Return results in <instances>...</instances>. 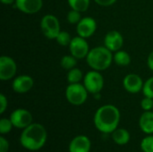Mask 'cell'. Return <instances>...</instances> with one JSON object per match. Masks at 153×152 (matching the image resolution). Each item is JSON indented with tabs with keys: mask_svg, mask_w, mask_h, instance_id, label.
Listing matches in <instances>:
<instances>
[{
	"mask_svg": "<svg viewBox=\"0 0 153 152\" xmlns=\"http://www.w3.org/2000/svg\"><path fill=\"white\" fill-rule=\"evenodd\" d=\"M93 96H94V98H95L96 99H100L101 98V95H100V93H96V94H94Z\"/></svg>",
	"mask_w": 153,
	"mask_h": 152,
	"instance_id": "33",
	"label": "cell"
},
{
	"mask_svg": "<svg viewBox=\"0 0 153 152\" xmlns=\"http://www.w3.org/2000/svg\"><path fill=\"white\" fill-rule=\"evenodd\" d=\"M67 82L69 83H80L83 80V73L81 69L74 67L68 71L67 73Z\"/></svg>",
	"mask_w": 153,
	"mask_h": 152,
	"instance_id": "19",
	"label": "cell"
},
{
	"mask_svg": "<svg viewBox=\"0 0 153 152\" xmlns=\"http://www.w3.org/2000/svg\"><path fill=\"white\" fill-rule=\"evenodd\" d=\"M83 85L89 93L94 95L100 93L104 87V78L99 71H90L83 77Z\"/></svg>",
	"mask_w": 153,
	"mask_h": 152,
	"instance_id": "6",
	"label": "cell"
},
{
	"mask_svg": "<svg viewBox=\"0 0 153 152\" xmlns=\"http://www.w3.org/2000/svg\"><path fill=\"white\" fill-rule=\"evenodd\" d=\"M48 139L45 126L39 123H32L22 130L20 136L21 145L28 151H37L44 147Z\"/></svg>",
	"mask_w": 153,
	"mask_h": 152,
	"instance_id": "2",
	"label": "cell"
},
{
	"mask_svg": "<svg viewBox=\"0 0 153 152\" xmlns=\"http://www.w3.org/2000/svg\"><path fill=\"white\" fill-rule=\"evenodd\" d=\"M142 91L144 97H149V98L153 99V76L150 77L144 82Z\"/></svg>",
	"mask_w": 153,
	"mask_h": 152,
	"instance_id": "25",
	"label": "cell"
},
{
	"mask_svg": "<svg viewBox=\"0 0 153 152\" xmlns=\"http://www.w3.org/2000/svg\"><path fill=\"white\" fill-rule=\"evenodd\" d=\"M67 2L71 9L79 11L81 13L87 11L91 4V0H67Z\"/></svg>",
	"mask_w": 153,
	"mask_h": 152,
	"instance_id": "20",
	"label": "cell"
},
{
	"mask_svg": "<svg viewBox=\"0 0 153 152\" xmlns=\"http://www.w3.org/2000/svg\"><path fill=\"white\" fill-rule=\"evenodd\" d=\"M117 0H94V2L100 6H110L114 4Z\"/></svg>",
	"mask_w": 153,
	"mask_h": 152,
	"instance_id": "30",
	"label": "cell"
},
{
	"mask_svg": "<svg viewBox=\"0 0 153 152\" xmlns=\"http://www.w3.org/2000/svg\"><path fill=\"white\" fill-rule=\"evenodd\" d=\"M97 30V22L96 20L92 17H83L82 20L76 24V32L78 36L82 37L84 39L91 38Z\"/></svg>",
	"mask_w": 153,
	"mask_h": 152,
	"instance_id": "10",
	"label": "cell"
},
{
	"mask_svg": "<svg viewBox=\"0 0 153 152\" xmlns=\"http://www.w3.org/2000/svg\"><path fill=\"white\" fill-rule=\"evenodd\" d=\"M8 150H9V142L2 135L0 137V152H8Z\"/></svg>",
	"mask_w": 153,
	"mask_h": 152,
	"instance_id": "29",
	"label": "cell"
},
{
	"mask_svg": "<svg viewBox=\"0 0 153 152\" xmlns=\"http://www.w3.org/2000/svg\"><path fill=\"white\" fill-rule=\"evenodd\" d=\"M111 137H112V140L114 141V142L120 146L127 144L131 139L130 133L125 128H117L111 133Z\"/></svg>",
	"mask_w": 153,
	"mask_h": 152,
	"instance_id": "17",
	"label": "cell"
},
{
	"mask_svg": "<svg viewBox=\"0 0 153 152\" xmlns=\"http://www.w3.org/2000/svg\"><path fill=\"white\" fill-rule=\"evenodd\" d=\"M72 37L69 34V32L65 31V30H61L59 32V34L57 35V37L56 38V42L62 46V47H69L71 41H72Z\"/></svg>",
	"mask_w": 153,
	"mask_h": 152,
	"instance_id": "22",
	"label": "cell"
},
{
	"mask_svg": "<svg viewBox=\"0 0 153 152\" xmlns=\"http://www.w3.org/2000/svg\"><path fill=\"white\" fill-rule=\"evenodd\" d=\"M8 106V101L6 97L2 93L0 94V114H4Z\"/></svg>",
	"mask_w": 153,
	"mask_h": 152,
	"instance_id": "28",
	"label": "cell"
},
{
	"mask_svg": "<svg viewBox=\"0 0 153 152\" xmlns=\"http://www.w3.org/2000/svg\"><path fill=\"white\" fill-rule=\"evenodd\" d=\"M17 73L16 62L8 56L0 57V80L3 82L9 81L14 78Z\"/></svg>",
	"mask_w": 153,
	"mask_h": 152,
	"instance_id": "8",
	"label": "cell"
},
{
	"mask_svg": "<svg viewBox=\"0 0 153 152\" xmlns=\"http://www.w3.org/2000/svg\"><path fill=\"white\" fill-rule=\"evenodd\" d=\"M141 108L144 111H152L153 109V99L144 97L141 100Z\"/></svg>",
	"mask_w": 153,
	"mask_h": 152,
	"instance_id": "27",
	"label": "cell"
},
{
	"mask_svg": "<svg viewBox=\"0 0 153 152\" xmlns=\"http://www.w3.org/2000/svg\"><path fill=\"white\" fill-rule=\"evenodd\" d=\"M90 152H91V151H90Z\"/></svg>",
	"mask_w": 153,
	"mask_h": 152,
	"instance_id": "35",
	"label": "cell"
},
{
	"mask_svg": "<svg viewBox=\"0 0 153 152\" xmlns=\"http://www.w3.org/2000/svg\"><path fill=\"white\" fill-rule=\"evenodd\" d=\"M88 90L82 83H69L65 89V98L74 106L84 104L88 99Z\"/></svg>",
	"mask_w": 153,
	"mask_h": 152,
	"instance_id": "4",
	"label": "cell"
},
{
	"mask_svg": "<svg viewBox=\"0 0 153 152\" xmlns=\"http://www.w3.org/2000/svg\"><path fill=\"white\" fill-rule=\"evenodd\" d=\"M67 22L70 24H77L81 20H82V16H81V12L71 9L66 16Z\"/></svg>",
	"mask_w": 153,
	"mask_h": 152,
	"instance_id": "26",
	"label": "cell"
},
{
	"mask_svg": "<svg viewBox=\"0 0 153 152\" xmlns=\"http://www.w3.org/2000/svg\"><path fill=\"white\" fill-rule=\"evenodd\" d=\"M1 3L4 4H13V3H15V0H1Z\"/></svg>",
	"mask_w": 153,
	"mask_h": 152,
	"instance_id": "32",
	"label": "cell"
},
{
	"mask_svg": "<svg viewBox=\"0 0 153 152\" xmlns=\"http://www.w3.org/2000/svg\"><path fill=\"white\" fill-rule=\"evenodd\" d=\"M141 150L143 152H153V135L148 134L144 137L140 144Z\"/></svg>",
	"mask_w": 153,
	"mask_h": 152,
	"instance_id": "23",
	"label": "cell"
},
{
	"mask_svg": "<svg viewBox=\"0 0 153 152\" xmlns=\"http://www.w3.org/2000/svg\"><path fill=\"white\" fill-rule=\"evenodd\" d=\"M124 38L122 34L116 30L108 31L104 38V46L112 52H117L122 48Z\"/></svg>",
	"mask_w": 153,
	"mask_h": 152,
	"instance_id": "11",
	"label": "cell"
},
{
	"mask_svg": "<svg viewBox=\"0 0 153 152\" xmlns=\"http://www.w3.org/2000/svg\"><path fill=\"white\" fill-rule=\"evenodd\" d=\"M147 65L150 70L153 71V51H152L147 58Z\"/></svg>",
	"mask_w": 153,
	"mask_h": 152,
	"instance_id": "31",
	"label": "cell"
},
{
	"mask_svg": "<svg viewBox=\"0 0 153 152\" xmlns=\"http://www.w3.org/2000/svg\"><path fill=\"white\" fill-rule=\"evenodd\" d=\"M34 85V80L26 74L19 75L13 80L12 89L14 92L19 94H24L30 91Z\"/></svg>",
	"mask_w": 153,
	"mask_h": 152,
	"instance_id": "12",
	"label": "cell"
},
{
	"mask_svg": "<svg viewBox=\"0 0 153 152\" xmlns=\"http://www.w3.org/2000/svg\"><path fill=\"white\" fill-rule=\"evenodd\" d=\"M113 61V52L105 46H99L90 49V52L86 56L88 65L92 70L99 72L107 70L111 65Z\"/></svg>",
	"mask_w": 153,
	"mask_h": 152,
	"instance_id": "3",
	"label": "cell"
},
{
	"mask_svg": "<svg viewBox=\"0 0 153 152\" xmlns=\"http://www.w3.org/2000/svg\"><path fill=\"white\" fill-rule=\"evenodd\" d=\"M15 7L26 14H34L43 6V0H15Z\"/></svg>",
	"mask_w": 153,
	"mask_h": 152,
	"instance_id": "14",
	"label": "cell"
},
{
	"mask_svg": "<svg viewBox=\"0 0 153 152\" xmlns=\"http://www.w3.org/2000/svg\"><path fill=\"white\" fill-rule=\"evenodd\" d=\"M114 62L119 66H127L131 63V56L125 50H118L114 54Z\"/></svg>",
	"mask_w": 153,
	"mask_h": 152,
	"instance_id": "18",
	"label": "cell"
},
{
	"mask_svg": "<svg viewBox=\"0 0 153 152\" xmlns=\"http://www.w3.org/2000/svg\"><path fill=\"white\" fill-rule=\"evenodd\" d=\"M143 84L144 82L143 79L136 73H129L126 75L123 80V86L125 90L132 94H135L142 91Z\"/></svg>",
	"mask_w": 153,
	"mask_h": 152,
	"instance_id": "13",
	"label": "cell"
},
{
	"mask_svg": "<svg viewBox=\"0 0 153 152\" xmlns=\"http://www.w3.org/2000/svg\"><path fill=\"white\" fill-rule=\"evenodd\" d=\"M139 126L146 134L153 133V111H144L139 119Z\"/></svg>",
	"mask_w": 153,
	"mask_h": 152,
	"instance_id": "16",
	"label": "cell"
},
{
	"mask_svg": "<svg viewBox=\"0 0 153 152\" xmlns=\"http://www.w3.org/2000/svg\"><path fill=\"white\" fill-rule=\"evenodd\" d=\"M13 125V127L17 129H25L30 125L32 124V115L31 113L24 108H17L13 110L9 117Z\"/></svg>",
	"mask_w": 153,
	"mask_h": 152,
	"instance_id": "7",
	"label": "cell"
},
{
	"mask_svg": "<svg viewBox=\"0 0 153 152\" xmlns=\"http://www.w3.org/2000/svg\"><path fill=\"white\" fill-rule=\"evenodd\" d=\"M13 127V125L10 118L3 117L0 120V133L2 135L9 133Z\"/></svg>",
	"mask_w": 153,
	"mask_h": 152,
	"instance_id": "24",
	"label": "cell"
},
{
	"mask_svg": "<svg viewBox=\"0 0 153 152\" xmlns=\"http://www.w3.org/2000/svg\"><path fill=\"white\" fill-rule=\"evenodd\" d=\"M152 111H153V109H152Z\"/></svg>",
	"mask_w": 153,
	"mask_h": 152,
	"instance_id": "34",
	"label": "cell"
},
{
	"mask_svg": "<svg viewBox=\"0 0 153 152\" xmlns=\"http://www.w3.org/2000/svg\"><path fill=\"white\" fill-rule=\"evenodd\" d=\"M91 142L89 137L85 135H78L74 137L68 146L69 152H90Z\"/></svg>",
	"mask_w": 153,
	"mask_h": 152,
	"instance_id": "15",
	"label": "cell"
},
{
	"mask_svg": "<svg viewBox=\"0 0 153 152\" xmlns=\"http://www.w3.org/2000/svg\"><path fill=\"white\" fill-rule=\"evenodd\" d=\"M40 30L48 39H56L61 31L59 20L54 14H45L40 21Z\"/></svg>",
	"mask_w": 153,
	"mask_h": 152,
	"instance_id": "5",
	"label": "cell"
},
{
	"mask_svg": "<svg viewBox=\"0 0 153 152\" xmlns=\"http://www.w3.org/2000/svg\"><path fill=\"white\" fill-rule=\"evenodd\" d=\"M77 58H75L74 56L72 55H66L62 56L61 60H60V65L63 69L65 70H71L74 67H76L77 65Z\"/></svg>",
	"mask_w": 153,
	"mask_h": 152,
	"instance_id": "21",
	"label": "cell"
},
{
	"mask_svg": "<svg viewBox=\"0 0 153 152\" xmlns=\"http://www.w3.org/2000/svg\"><path fill=\"white\" fill-rule=\"evenodd\" d=\"M121 119L119 109L111 104L103 105L95 112L93 122L95 127L103 133H112L118 128Z\"/></svg>",
	"mask_w": 153,
	"mask_h": 152,
	"instance_id": "1",
	"label": "cell"
},
{
	"mask_svg": "<svg viewBox=\"0 0 153 152\" xmlns=\"http://www.w3.org/2000/svg\"><path fill=\"white\" fill-rule=\"evenodd\" d=\"M69 50L72 56L77 59L86 58L90 52V47L86 39L77 36L72 39V41L69 45Z\"/></svg>",
	"mask_w": 153,
	"mask_h": 152,
	"instance_id": "9",
	"label": "cell"
}]
</instances>
